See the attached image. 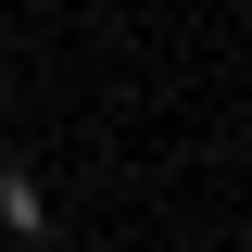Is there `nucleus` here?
Segmentation results:
<instances>
[{
  "label": "nucleus",
  "instance_id": "1",
  "mask_svg": "<svg viewBox=\"0 0 252 252\" xmlns=\"http://www.w3.org/2000/svg\"><path fill=\"white\" fill-rule=\"evenodd\" d=\"M0 227H13V240H51V202H38V177H26V164L0 177Z\"/></svg>",
  "mask_w": 252,
  "mask_h": 252
}]
</instances>
